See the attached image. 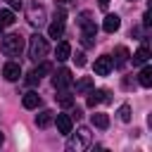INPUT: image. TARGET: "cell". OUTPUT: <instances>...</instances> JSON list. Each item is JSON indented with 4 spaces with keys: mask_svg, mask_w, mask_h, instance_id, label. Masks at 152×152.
Masks as SVG:
<instances>
[{
    "mask_svg": "<svg viewBox=\"0 0 152 152\" xmlns=\"http://www.w3.org/2000/svg\"><path fill=\"white\" fill-rule=\"evenodd\" d=\"M48 50H50V45H48V40H45L40 33H33V36L28 38V57H31L33 62H43L45 55H48Z\"/></svg>",
    "mask_w": 152,
    "mask_h": 152,
    "instance_id": "1",
    "label": "cell"
},
{
    "mask_svg": "<svg viewBox=\"0 0 152 152\" xmlns=\"http://www.w3.org/2000/svg\"><path fill=\"white\" fill-rule=\"evenodd\" d=\"M2 38V52L10 57H17L24 50V38L19 33H10V36H0Z\"/></svg>",
    "mask_w": 152,
    "mask_h": 152,
    "instance_id": "2",
    "label": "cell"
},
{
    "mask_svg": "<svg viewBox=\"0 0 152 152\" xmlns=\"http://www.w3.org/2000/svg\"><path fill=\"white\" fill-rule=\"evenodd\" d=\"M88 145H90V128H88V126H81V128L76 131V140L69 142V150H83V147H88Z\"/></svg>",
    "mask_w": 152,
    "mask_h": 152,
    "instance_id": "3",
    "label": "cell"
},
{
    "mask_svg": "<svg viewBox=\"0 0 152 152\" xmlns=\"http://www.w3.org/2000/svg\"><path fill=\"white\" fill-rule=\"evenodd\" d=\"M78 24H81V28H83V36H97V26H95V21L90 19V12H81V17H78Z\"/></svg>",
    "mask_w": 152,
    "mask_h": 152,
    "instance_id": "4",
    "label": "cell"
},
{
    "mask_svg": "<svg viewBox=\"0 0 152 152\" xmlns=\"http://www.w3.org/2000/svg\"><path fill=\"white\" fill-rule=\"evenodd\" d=\"M112 69H114V62H112L109 55H102V57L95 59V74H97V76H107Z\"/></svg>",
    "mask_w": 152,
    "mask_h": 152,
    "instance_id": "5",
    "label": "cell"
},
{
    "mask_svg": "<svg viewBox=\"0 0 152 152\" xmlns=\"http://www.w3.org/2000/svg\"><path fill=\"white\" fill-rule=\"evenodd\" d=\"M71 71L69 69H59L55 76H52V86L57 88V90H62V88H66V86H71Z\"/></svg>",
    "mask_w": 152,
    "mask_h": 152,
    "instance_id": "6",
    "label": "cell"
},
{
    "mask_svg": "<svg viewBox=\"0 0 152 152\" xmlns=\"http://www.w3.org/2000/svg\"><path fill=\"white\" fill-rule=\"evenodd\" d=\"M48 33H50V38H62V33H64V12H59L55 17V21L50 24Z\"/></svg>",
    "mask_w": 152,
    "mask_h": 152,
    "instance_id": "7",
    "label": "cell"
},
{
    "mask_svg": "<svg viewBox=\"0 0 152 152\" xmlns=\"http://www.w3.org/2000/svg\"><path fill=\"white\" fill-rule=\"evenodd\" d=\"M100 102H109V90H90L88 93V107H97Z\"/></svg>",
    "mask_w": 152,
    "mask_h": 152,
    "instance_id": "8",
    "label": "cell"
},
{
    "mask_svg": "<svg viewBox=\"0 0 152 152\" xmlns=\"http://www.w3.org/2000/svg\"><path fill=\"white\" fill-rule=\"evenodd\" d=\"M2 76H5L7 81H19V76H21V66H19L17 62H7V64L2 66Z\"/></svg>",
    "mask_w": 152,
    "mask_h": 152,
    "instance_id": "9",
    "label": "cell"
},
{
    "mask_svg": "<svg viewBox=\"0 0 152 152\" xmlns=\"http://www.w3.org/2000/svg\"><path fill=\"white\" fill-rule=\"evenodd\" d=\"M52 119L57 121V131H59V133H64V135L71 133L74 124H71V116H69V114H57V116H52Z\"/></svg>",
    "mask_w": 152,
    "mask_h": 152,
    "instance_id": "10",
    "label": "cell"
},
{
    "mask_svg": "<svg viewBox=\"0 0 152 152\" xmlns=\"http://www.w3.org/2000/svg\"><path fill=\"white\" fill-rule=\"evenodd\" d=\"M119 26H121V19H119L116 14H107V17H104V21H102V28H104L107 33L119 31Z\"/></svg>",
    "mask_w": 152,
    "mask_h": 152,
    "instance_id": "11",
    "label": "cell"
},
{
    "mask_svg": "<svg viewBox=\"0 0 152 152\" xmlns=\"http://www.w3.org/2000/svg\"><path fill=\"white\" fill-rule=\"evenodd\" d=\"M21 104L26 107V109H38V104H40V95L38 93H26L24 97H21Z\"/></svg>",
    "mask_w": 152,
    "mask_h": 152,
    "instance_id": "12",
    "label": "cell"
},
{
    "mask_svg": "<svg viewBox=\"0 0 152 152\" xmlns=\"http://www.w3.org/2000/svg\"><path fill=\"white\" fill-rule=\"evenodd\" d=\"M55 57H57V62L69 59V57H71V45H69L66 40H62V43L57 45V50H55Z\"/></svg>",
    "mask_w": 152,
    "mask_h": 152,
    "instance_id": "13",
    "label": "cell"
},
{
    "mask_svg": "<svg viewBox=\"0 0 152 152\" xmlns=\"http://www.w3.org/2000/svg\"><path fill=\"white\" fill-rule=\"evenodd\" d=\"M52 116H55V114H52L50 109H43V112L36 116V126H38V128H48V126L52 124Z\"/></svg>",
    "mask_w": 152,
    "mask_h": 152,
    "instance_id": "14",
    "label": "cell"
},
{
    "mask_svg": "<svg viewBox=\"0 0 152 152\" xmlns=\"http://www.w3.org/2000/svg\"><path fill=\"white\" fill-rule=\"evenodd\" d=\"M28 17H31V24H43L45 10H43L40 5H31V10H28Z\"/></svg>",
    "mask_w": 152,
    "mask_h": 152,
    "instance_id": "15",
    "label": "cell"
},
{
    "mask_svg": "<svg viewBox=\"0 0 152 152\" xmlns=\"http://www.w3.org/2000/svg\"><path fill=\"white\" fill-rule=\"evenodd\" d=\"M114 55H116V59H114V57H112V62H114V66H124V64H126V62H128V57H131V55H128V50H126V48H124V45H119V48H116V52H114Z\"/></svg>",
    "mask_w": 152,
    "mask_h": 152,
    "instance_id": "16",
    "label": "cell"
},
{
    "mask_svg": "<svg viewBox=\"0 0 152 152\" xmlns=\"http://www.w3.org/2000/svg\"><path fill=\"white\" fill-rule=\"evenodd\" d=\"M147 59H150V50H147V45H140L133 55V64H147Z\"/></svg>",
    "mask_w": 152,
    "mask_h": 152,
    "instance_id": "17",
    "label": "cell"
},
{
    "mask_svg": "<svg viewBox=\"0 0 152 152\" xmlns=\"http://www.w3.org/2000/svg\"><path fill=\"white\" fill-rule=\"evenodd\" d=\"M138 83H140L142 88H150V86H152V66H142V71H140V76H138Z\"/></svg>",
    "mask_w": 152,
    "mask_h": 152,
    "instance_id": "18",
    "label": "cell"
},
{
    "mask_svg": "<svg viewBox=\"0 0 152 152\" xmlns=\"http://www.w3.org/2000/svg\"><path fill=\"white\" fill-rule=\"evenodd\" d=\"M90 90H93V78L90 76H83L76 83V93H90Z\"/></svg>",
    "mask_w": 152,
    "mask_h": 152,
    "instance_id": "19",
    "label": "cell"
},
{
    "mask_svg": "<svg viewBox=\"0 0 152 152\" xmlns=\"http://www.w3.org/2000/svg\"><path fill=\"white\" fill-rule=\"evenodd\" d=\"M93 126H97V128H107V126H109V116L102 114V112H95V114H93Z\"/></svg>",
    "mask_w": 152,
    "mask_h": 152,
    "instance_id": "20",
    "label": "cell"
},
{
    "mask_svg": "<svg viewBox=\"0 0 152 152\" xmlns=\"http://www.w3.org/2000/svg\"><path fill=\"white\" fill-rule=\"evenodd\" d=\"M0 24L2 26H12L14 24V12L12 10H0Z\"/></svg>",
    "mask_w": 152,
    "mask_h": 152,
    "instance_id": "21",
    "label": "cell"
},
{
    "mask_svg": "<svg viewBox=\"0 0 152 152\" xmlns=\"http://www.w3.org/2000/svg\"><path fill=\"white\" fill-rule=\"evenodd\" d=\"M119 119H121L124 124L131 121V104H121V107H119Z\"/></svg>",
    "mask_w": 152,
    "mask_h": 152,
    "instance_id": "22",
    "label": "cell"
},
{
    "mask_svg": "<svg viewBox=\"0 0 152 152\" xmlns=\"http://www.w3.org/2000/svg\"><path fill=\"white\" fill-rule=\"evenodd\" d=\"M57 100H59V104H62V107H71V104H74V97H71L69 93H59V95H57Z\"/></svg>",
    "mask_w": 152,
    "mask_h": 152,
    "instance_id": "23",
    "label": "cell"
},
{
    "mask_svg": "<svg viewBox=\"0 0 152 152\" xmlns=\"http://www.w3.org/2000/svg\"><path fill=\"white\" fill-rule=\"evenodd\" d=\"M50 69H52V66H50V64H48V62H43V64H40V66H38V69H33V71H36V74H38V76H43V74H48V71H50Z\"/></svg>",
    "mask_w": 152,
    "mask_h": 152,
    "instance_id": "24",
    "label": "cell"
},
{
    "mask_svg": "<svg viewBox=\"0 0 152 152\" xmlns=\"http://www.w3.org/2000/svg\"><path fill=\"white\" fill-rule=\"evenodd\" d=\"M74 62H76V66H83V64H86V57H83L81 52H76V57H74Z\"/></svg>",
    "mask_w": 152,
    "mask_h": 152,
    "instance_id": "25",
    "label": "cell"
},
{
    "mask_svg": "<svg viewBox=\"0 0 152 152\" xmlns=\"http://www.w3.org/2000/svg\"><path fill=\"white\" fill-rule=\"evenodd\" d=\"M38 81H40V76H38L36 71H31V74H28V83H31V86H36Z\"/></svg>",
    "mask_w": 152,
    "mask_h": 152,
    "instance_id": "26",
    "label": "cell"
},
{
    "mask_svg": "<svg viewBox=\"0 0 152 152\" xmlns=\"http://www.w3.org/2000/svg\"><path fill=\"white\" fill-rule=\"evenodd\" d=\"M7 2H10L12 10H19V7H21V0H7Z\"/></svg>",
    "mask_w": 152,
    "mask_h": 152,
    "instance_id": "27",
    "label": "cell"
},
{
    "mask_svg": "<svg viewBox=\"0 0 152 152\" xmlns=\"http://www.w3.org/2000/svg\"><path fill=\"white\" fill-rule=\"evenodd\" d=\"M97 5H100V10H107L109 7V0H97Z\"/></svg>",
    "mask_w": 152,
    "mask_h": 152,
    "instance_id": "28",
    "label": "cell"
},
{
    "mask_svg": "<svg viewBox=\"0 0 152 152\" xmlns=\"http://www.w3.org/2000/svg\"><path fill=\"white\" fill-rule=\"evenodd\" d=\"M2 31H5V26H2V24H0V36H2Z\"/></svg>",
    "mask_w": 152,
    "mask_h": 152,
    "instance_id": "29",
    "label": "cell"
},
{
    "mask_svg": "<svg viewBox=\"0 0 152 152\" xmlns=\"http://www.w3.org/2000/svg\"><path fill=\"white\" fill-rule=\"evenodd\" d=\"M2 140H5V138H2V133H0V145H2Z\"/></svg>",
    "mask_w": 152,
    "mask_h": 152,
    "instance_id": "30",
    "label": "cell"
}]
</instances>
